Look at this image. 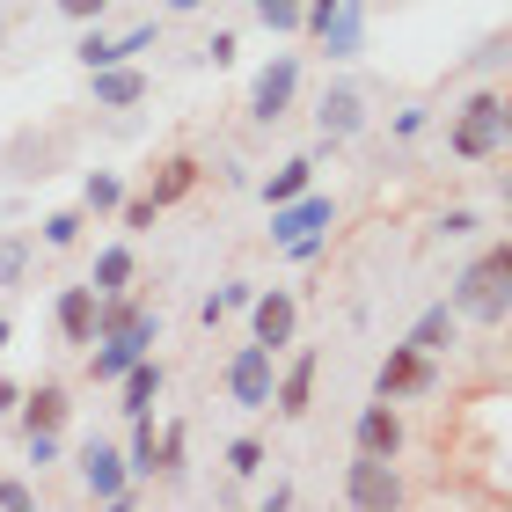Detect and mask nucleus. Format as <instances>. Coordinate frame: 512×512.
<instances>
[{"instance_id": "obj_9", "label": "nucleus", "mask_w": 512, "mask_h": 512, "mask_svg": "<svg viewBox=\"0 0 512 512\" xmlns=\"http://www.w3.org/2000/svg\"><path fill=\"white\" fill-rule=\"evenodd\" d=\"M322 227H337V198L330 191H300V198H286V205H271V242L286 249V242H300V235H322Z\"/></svg>"}, {"instance_id": "obj_17", "label": "nucleus", "mask_w": 512, "mask_h": 512, "mask_svg": "<svg viewBox=\"0 0 512 512\" xmlns=\"http://www.w3.org/2000/svg\"><path fill=\"white\" fill-rule=\"evenodd\" d=\"M403 344H417V352H432V359H439V352H454V344H461V315H454V300H432V308L410 322V337H403Z\"/></svg>"}, {"instance_id": "obj_11", "label": "nucleus", "mask_w": 512, "mask_h": 512, "mask_svg": "<svg viewBox=\"0 0 512 512\" xmlns=\"http://www.w3.org/2000/svg\"><path fill=\"white\" fill-rule=\"evenodd\" d=\"M249 337H256V344H271V352H286V344L300 337V300H293L286 286L256 293V300H249Z\"/></svg>"}, {"instance_id": "obj_6", "label": "nucleus", "mask_w": 512, "mask_h": 512, "mask_svg": "<svg viewBox=\"0 0 512 512\" xmlns=\"http://www.w3.org/2000/svg\"><path fill=\"white\" fill-rule=\"evenodd\" d=\"M344 505H352V512H388V505H403V476H395V461L352 454V461H344Z\"/></svg>"}, {"instance_id": "obj_7", "label": "nucleus", "mask_w": 512, "mask_h": 512, "mask_svg": "<svg viewBox=\"0 0 512 512\" xmlns=\"http://www.w3.org/2000/svg\"><path fill=\"white\" fill-rule=\"evenodd\" d=\"M432 388H439V366H432V352H417V344H388V359L374 366V395L403 403V395H432Z\"/></svg>"}, {"instance_id": "obj_32", "label": "nucleus", "mask_w": 512, "mask_h": 512, "mask_svg": "<svg viewBox=\"0 0 512 512\" xmlns=\"http://www.w3.org/2000/svg\"><path fill=\"white\" fill-rule=\"evenodd\" d=\"M154 213H161V205H154L147 191H139V198L125 191V205H118V220H125V235H147V227H154Z\"/></svg>"}, {"instance_id": "obj_34", "label": "nucleus", "mask_w": 512, "mask_h": 512, "mask_svg": "<svg viewBox=\"0 0 512 512\" xmlns=\"http://www.w3.org/2000/svg\"><path fill=\"white\" fill-rule=\"evenodd\" d=\"M425 125H432V110H425V103H403V110L388 118V132H395V139H417Z\"/></svg>"}, {"instance_id": "obj_3", "label": "nucleus", "mask_w": 512, "mask_h": 512, "mask_svg": "<svg viewBox=\"0 0 512 512\" xmlns=\"http://www.w3.org/2000/svg\"><path fill=\"white\" fill-rule=\"evenodd\" d=\"M447 300H454V315H461V322H483V330H505V315H512V286L498 278L491 256L461 264V278L447 286Z\"/></svg>"}, {"instance_id": "obj_40", "label": "nucleus", "mask_w": 512, "mask_h": 512, "mask_svg": "<svg viewBox=\"0 0 512 512\" xmlns=\"http://www.w3.org/2000/svg\"><path fill=\"white\" fill-rule=\"evenodd\" d=\"M15 410H22V381L0 374V417H15Z\"/></svg>"}, {"instance_id": "obj_1", "label": "nucleus", "mask_w": 512, "mask_h": 512, "mask_svg": "<svg viewBox=\"0 0 512 512\" xmlns=\"http://www.w3.org/2000/svg\"><path fill=\"white\" fill-rule=\"evenodd\" d=\"M154 344H161V308H154V300H132V293H110L103 322H96V344H88V374H96V388H118V374L132 359H147Z\"/></svg>"}, {"instance_id": "obj_22", "label": "nucleus", "mask_w": 512, "mask_h": 512, "mask_svg": "<svg viewBox=\"0 0 512 512\" xmlns=\"http://www.w3.org/2000/svg\"><path fill=\"white\" fill-rule=\"evenodd\" d=\"M132 271H139V264H132V249H125V242H110V249H96V271H88V286H96L103 300H110V293H132Z\"/></svg>"}, {"instance_id": "obj_42", "label": "nucleus", "mask_w": 512, "mask_h": 512, "mask_svg": "<svg viewBox=\"0 0 512 512\" xmlns=\"http://www.w3.org/2000/svg\"><path fill=\"white\" fill-rule=\"evenodd\" d=\"M483 256H491V264H498V278L512 286V242H498V249H483Z\"/></svg>"}, {"instance_id": "obj_15", "label": "nucleus", "mask_w": 512, "mask_h": 512, "mask_svg": "<svg viewBox=\"0 0 512 512\" xmlns=\"http://www.w3.org/2000/svg\"><path fill=\"white\" fill-rule=\"evenodd\" d=\"M315 374H322V352H293V366H278L271 410L278 417H308L315 410Z\"/></svg>"}, {"instance_id": "obj_24", "label": "nucleus", "mask_w": 512, "mask_h": 512, "mask_svg": "<svg viewBox=\"0 0 512 512\" xmlns=\"http://www.w3.org/2000/svg\"><path fill=\"white\" fill-rule=\"evenodd\" d=\"M118 205H125V176L118 169H88L81 176V213L103 220V213H118Z\"/></svg>"}, {"instance_id": "obj_41", "label": "nucleus", "mask_w": 512, "mask_h": 512, "mask_svg": "<svg viewBox=\"0 0 512 512\" xmlns=\"http://www.w3.org/2000/svg\"><path fill=\"white\" fill-rule=\"evenodd\" d=\"M286 505H293V483H286V476H278V483H271V491H264V512H286Z\"/></svg>"}, {"instance_id": "obj_2", "label": "nucleus", "mask_w": 512, "mask_h": 512, "mask_svg": "<svg viewBox=\"0 0 512 512\" xmlns=\"http://www.w3.org/2000/svg\"><path fill=\"white\" fill-rule=\"evenodd\" d=\"M505 96L498 88H476L469 103L454 110V132H447V147H454V161H498L505 154Z\"/></svg>"}, {"instance_id": "obj_27", "label": "nucleus", "mask_w": 512, "mask_h": 512, "mask_svg": "<svg viewBox=\"0 0 512 512\" xmlns=\"http://www.w3.org/2000/svg\"><path fill=\"white\" fill-rule=\"evenodd\" d=\"M476 227H483V213H476V205H447V213L432 220V235H439V242H469Z\"/></svg>"}, {"instance_id": "obj_47", "label": "nucleus", "mask_w": 512, "mask_h": 512, "mask_svg": "<svg viewBox=\"0 0 512 512\" xmlns=\"http://www.w3.org/2000/svg\"><path fill=\"white\" fill-rule=\"evenodd\" d=\"M505 388H512V374H505Z\"/></svg>"}, {"instance_id": "obj_5", "label": "nucleus", "mask_w": 512, "mask_h": 512, "mask_svg": "<svg viewBox=\"0 0 512 512\" xmlns=\"http://www.w3.org/2000/svg\"><path fill=\"white\" fill-rule=\"evenodd\" d=\"M271 388H278V352L249 337L242 352L227 359V403L235 410H271Z\"/></svg>"}, {"instance_id": "obj_46", "label": "nucleus", "mask_w": 512, "mask_h": 512, "mask_svg": "<svg viewBox=\"0 0 512 512\" xmlns=\"http://www.w3.org/2000/svg\"><path fill=\"white\" fill-rule=\"evenodd\" d=\"M505 198H512V183H505Z\"/></svg>"}, {"instance_id": "obj_45", "label": "nucleus", "mask_w": 512, "mask_h": 512, "mask_svg": "<svg viewBox=\"0 0 512 512\" xmlns=\"http://www.w3.org/2000/svg\"><path fill=\"white\" fill-rule=\"evenodd\" d=\"M505 147H512V110H505Z\"/></svg>"}, {"instance_id": "obj_16", "label": "nucleus", "mask_w": 512, "mask_h": 512, "mask_svg": "<svg viewBox=\"0 0 512 512\" xmlns=\"http://www.w3.org/2000/svg\"><path fill=\"white\" fill-rule=\"evenodd\" d=\"M66 417H74V395H66L59 381L22 388V410H15V425H22V432H66Z\"/></svg>"}, {"instance_id": "obj_38", "label": "nucleus", "mask_w": 512, "mask_h": 512, "mask_svg": "<svg viewBox=\"0 0 512 512\" xmlns=\"http://www.w3.org/2000/svg\"><path fill=\"white\" fill-rule=\"evenodd\" d=\"M235 52H242V44H235V30H213V44H205V59H213V66H235Z\"/></svg>"}, {"instance_id": "obj_14", "label": "nucleus", "mask_w": 512, "mask_h": 512, "mask_svg": "<svg viewBox=\"0 0 512 512\" xmlns=\"http://www.w3.org/2000/svg\"><path fill=\"white\" fill-rule=\"evenodd\" d=\"M52 322H59V337L66 344H96V322H103V293L88 286H59V300H52Z\"/></svg>"}, {"instance_id": "obj_21", "label": "nucleus", "mask_w": 512, "mask_h": 512, "mask_svg": "<svg viewBox=\"0 0 512 512\" xmlns=\"http://www.w3.org/2000/svg\"><path fill=\"white\" fill-rule=\"evenodd\" d=\"M132 425V439H125V469H132V483H154L161 476V439H154V410L147 417H125Z\"/></svg>"}, {"instance_id": "obj_30", "label": "nucleus", "mask_w": 512, "mask_h": 512, "mask_svg": "<svg viewBox=\"0 0 512 512\" xmlns=\"http://www.w3.org/2000/svg\"><path fill=\"white\" fill-rule=\"evenodd\" d=\"M81 227H88V213H52V220H44V249H74Z\"/></svg>"}, {"instance_id": "obj_31", "label": "nucleus", "mask_w": 512, "mask_h": 512, "mask_svg": "<svg viewBox=\"0 0 512 512\" xmlns=\"http://www.w3.org/2000/svg\"><path fill=\"white\" fill-rule=\"evenodd\" d=\"M22 271H30V242H22V235H0V286H15Z\"/></svg>"}, {"instance_id": "obj_4", "label": "nucleus", "mask_w": 512, "mask_h": 512, "mask_svg": "<svg viewBox=\"0 0 512 512\" xmlns=\"http://www.w3.org/2000/svg\"><path fill=\"white\" fill-rule=\"evenodd\" d=\"M74 469H81V483H88V498H96V505H110V512H132V505H139V483H132V469H125V447L88 439V447L74 454Z\"/></svg>"}, {"instance_id": "obj_25", "label": "nucleus", "mask_w": 512, "mask_h": 512, "mask_svg": "<svg viewBox=\"0 0 512 512\" xmlns=\"http://www.w3.org/2000/svg\"><path fill=\"white\" fill-rule=\"evenodd\" d=\"M249 8H256V22L278 30V37H300V22H308V0H249Z\"/></svg>"}, {"instance_id": "obj_19", "label": "nucleus", "mask_w": 512, "mask_h": 512, "mask_svg": "<svg viewBox=\"0 0 512 512\" xmlns=\"http://www.w3.org/2000/svg\"><path fill=\"white\" fill-rule=\"evenodd\" d=\"M88 88H96V110H132V103H147V74H139V66H96Z\"/></svg>"}, {"instance_id": "obj_43", "label": "nucleus", "mask_w": 512, "mask_h": 512, "mask_svg": "<svg viewBox=\"0 0 512 512\" xmlns=\"http://www.w3.org/2000/svg\"><path fill=\"white\" fill-rule=\"evenodd\" d=\"M205 8V0H169V15H198Z\"/></svg>"}, {"instance_id": "obj_37", "label": "nucleus", "mask_w": 512, "mask_h": 512, "mask_svg": "<svg viewBox=\"0 0 512 512\" xmlns=\"http://www.w3.org/2000/svg\"><path fill=\"white\" fill-rule=\"evenodd\" d=\"M322 249H330V227H322V235H300V242H286V264H315Z\"/></svg>"}, {"instance_id": "obj_18", "label": "nucleus", "mask_w": 512, "mask_h": 512, "mask_svg": "<svg viewBox=\"0 0 512 512\" xmlns=\"http://www.w3.org/2000/svg\"><path fill=\"white\" fill-rule=\"evenodd\" d=\"M161 381H169V374H161V359H154V352H147V359H132L125 374H118V410H125V417H147V410H154V395H161Z\"/></svg>"}, {"instance_id": "obj_28", "label": "nucleus", "mask_w": 512, "mask_h": 512, "mask_svg": "<svg viewBox=\"0 0 512 512\" xmlns=\"http://www.w3.org/2000/svg\"><path fill=\"white\" fill-rule=\"evenodd\" d=\"M264 461H271V454H264V439H249V432H242V439H227V476H256Z\"/></svg>"}, {"instance_id": "obj_26", "label": "nucleus", "mask_w": 512, "mask_h": 512, "mask_svg": "<svg viewBox=\"0 0 512 512\" xmlns=\"http://www.w3.org/2000/svg\"><path fill=\"white\" fill-rule=\"evenodd\" d=\"M249 300H256V286H249V278H227V286H220V293H213V300H205V308H198V315H205V330H213L220 315H235V308H249Z\"/></svg>"}, {"instance_id": "obj_10", "label": "nucleus", "mask_w": 512, "mask_h": 512, "mask_svg": "<svg viewBox=\"0 0 512 512\" xmlns=\"http://www.w3.org/2000/svg\"><path fill=\"white\" fill-rule=\"evenodd\" d=\"M315 132H322V147H344V139H359L366 132V96L352 81H330L322 88V103H315Z\"/></svg>"}, {"instance_id": "obj_33", "label": "nucleus", "mask_w": 512, "mask_h": 512, "mask_svg": "<svg viewBox=\"0 0 512 512\" xmlns=\"http://www.w3.org/2000/svg\"><path fill=\"white\" fill-rule=\"evenodd\" d=\"M22 454H30V469H52L59 461V432H22Z\"/></svg>"}, {"instance_id": "obj_8", "label": "nucleus", "mask_w": 512, "mask_h": 512, "mask_svg": "<svg viewBox=\"0 0 512 512\" xmlns=\"http://www.w3.org/2000/svg\"><path fill=\"white\" fill-rule=\"evenodd\" d=\"M293 96H300V59L293 52H271V66L249 81V118L256 125H278L293 110Z\"/></svg>"}, {"instance_id": "obj_20", "label": "nucleus", "mask_w": 512, "mask_h": 512, "mask_svg": "<svg viewBox=\"0 0 512 512\" xmlns=\"http://www.w3.org/2000/svg\"><path fill=\"white\" fill-rule=\"evenodd\" d=\"M198 176H205V161H198V154H169V161L154 169L147 198H154V205H176V198H191V191H198Z\"/></svg>"}, {"instance_id": "obj_44", "label": "nucleus", "mask_w": 512, "mask_h": 512, "mask_svg": "<svg viewBox=\"0 0 512 512\" xmlns=\"http://www.w3.org/2000/svg\"><path fill=\"white\" fill-rule=\"evenodd\" d=\"M8 337H15V322H8V315H0V352H8Z\"/></svg>"}, {"instance_id": "obj_29", "label": "nucleus", "mask_w": 512, "mask_h": 512, "mask_svg": "<svg viewBox=\"0 0 512 512\" xmlns=\"http://www.w3.org/2000/svg\"><path fill=\"white\" fill-rule=\"evenodd\" d=\"M505 66H512V37H483L469 52V74H505Z\"/></svg>"}, {"instance_id": "obj_13", "label": "nucleus", "mask_w": 512, "mask_h": 512, "mask_svg": "<svg viewBox=\"0 0 512 512\" xmlns=\"http://www.w3.org/2000/svg\"><path fill=\"white\" fill-rule=\"evenodd\" d=\"M315 44H322V59H330V66L359 59V52H366V0H337V8L322 15Z\"/></svg>"}, {"instance_id": "obj_12", "label": "nucleus", "mask_w": 512, "mask_h": 512, "mask_svg": "<svg viewBox=\"0 0 512 512\" xmlns=\"http://www.w3.org/2000/svg\"><path fill=\"white\" fill-rule=\"evenodd\" d=\"M352 454H381V461L403 454V410H395L388 395H374V403L352 417Z\"/></svg>"}, {"instance_id": "obj_35", "label": "nucleus", "mask_w": 512, "mask_h": 512, "mask_svg": "<svg viewBox=\"0 0 512 512\" xmlns=\"http://www.w3.org/2000/svg\"><path fill=\"white\" fill-rule=\"evenodd\" d=\"M161 476H169V483H183V425H169V432H161Z\"/></svg>"}, {"instance_id": "obj_36", "label": "nucleus", "mask_w": 512, "mask_h": 512, "mask_svg": "<svg viewBox=\"0 0 512 512\" xmlns=\"http://www.w3.org/2000/svg\"><path fill=\"white\" fill-rule=\"evenodd\" d=\"M30 505H37L30 483H22V476H0V512H30Z\"/></svg>"}, {"instance_id": "obj_23", "label": "nucleus", "mask_w": 512, "mask_h": 512, "mask_svg": "<svg viewBox=\"0 0 512 512\" xmlns=\"http://www.w3.org/2000/svg\"><path fill=\"white\" fill-rule=\"evenodd\" d=\"M308 183H315V161H308V154H293V161H278V169L256 183V191H264V205H286V198L308 191Z\"/></svg>"}, {"instance_id": "obj_39", "label": "nucleus", "mask_w": 512, "mask_h": 512, "mask_svg": "<svg viewBox=\"0 0 512 512\" xmlns=\"http://www.w3.org/2000/svg\"><path fill=\"white\" fill-rule=\"evenodd\" d=\"M103 8H110V0H59V15H66V22H96Z\"/></svg>"}, {"instance_id": "obj_48", "label": "nucleus", "mask_w": 512, "mask_h": 512, "mask_svg": "<svg viewBox=\"0 0 512 512\" xmlns=\"http://www.w3.org/2000/svg\"><path fill=\"white\" fill-rule=\"evenodd\" d=\"M0 30H8V22H0Z\"/></svg>"}]
</instances>
